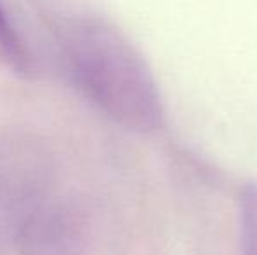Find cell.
<instances>
[{
	"instance_id": "cell-1",
	"label": "cell",
	"mask_w": 257,
	"mask_h": 255,
	"mask_svg": "<svg viewBox=\"0 0 257 255\" xmlns=\"http://www.w3.org/2000/svg\"><path fill=\"white\" fill-rule=\"evenodd\" d=\"M58 46L74 86L96 110L135 133L158 131L165 105L147 60L114 23L79 14L58 27Z\"/></svg>"
},
{
	"instance_id": "cell-2",
	"label": "cell",
	"mask_w": 257,
	"mask_h": 255,
	"mask_svg": "<svg viewBox=\"0 0 257 255\" xmlns=\"http://www.w3.org/2000/svg\"><path fill=\"white\" fill-rule=\"evenodd\" d=\"M54 159L39 136H0V250L14 246L23 225L53 194Z\"/></svg>"
},
{
	"instance_id": "cell-3",
	"label": "cell",
	"mask_w": 257,
	"mask_h": 255,
	"mask_svg": "<svg viewBox=\"0 0 257 255\" xmlns=\"http://www.w3.org/2000/svg\"><path fill=\"white\" fill-rule=\"evenodd\" d=\"M14 246L20 255H84L88 220L74 201L51 194L27 220Z\"/></svg>"
},
{
	"instance_id": "cell-4",
	"label": "cell",
	"mask_w": 257,
	"mask_h": 255,
	"mask_svg": "<svg viewBox=\"0 0 257 255\" xmlns=\"http://www.w3.org/2000/svg\"><path fill=\"white\" fill-rule=\"evenodd\" d=\"M0 60L20 75H30L34 72V58L30 55V49L2 4H0Z\"/></svg>"
},
{
	"instance_id": "cell-5",
	"label": "cell",
	"mask_w": 257,
	"mask_h": 255,
	"mask_svg": "<svg viewBox=\"0 0 257 255\" xmlns=\"http://www.w3.org/2000/svg\"><path fill=\"white\" fill-rule=\"evenodd\" d=\"M240 255H257V182H247L238 192Z\"/></svg>"
}]
</instances>
